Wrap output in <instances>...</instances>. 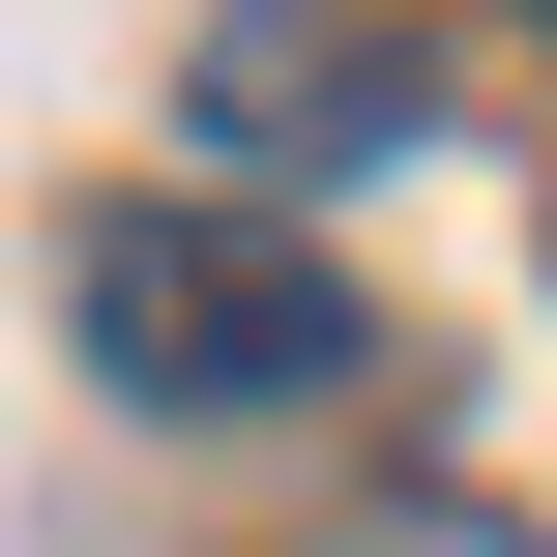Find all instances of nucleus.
<instances>
[{
  "label": "nucleus",
  "mask_w": 557,
  "mask_h": 557,
  "mask_svg": "<svg viewBox=\"0 0 557 557\" xmlns=\"http://www.w3.org/2000/svg\"><path fill=\"white\" fill-rule=\"evenodd\" d=\"M88 352H117V411H323L352 382V294L264 235V206H88Z\"/></svg>",
  "instance_id": "nucleus-1"
},
{
  "label": "nucleus",
  "mask_w": 557,
  "mask_h": 557,
  "mask_svg": "<svg viewBox=\"0 0 557 557\" xmlns=\"http://www.w3.org/2000/svg\"><path fill=\"white\" fill-rule=\"evenodd\" d=\"M206 147H264V176H352V147H411V29L235 0V29H206Z\"/></svg>",
  "instance_id": "nucleus-2"
}]
</instances>
